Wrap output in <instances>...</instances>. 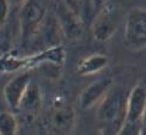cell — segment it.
<instances>
[{
	"label": "cell",
	"mask_w": 146,
	"mask_h": 135,
	"mask_svg": "<svg viewBox=\"0 0 146 135\" xmlns=\"http://www.w3.org/2000/svg\"><path fill=\"white\" fill-rule=\"evenodd\" d=\"M146 114V87L138 84L127 96L125 123L119 135H138Z\"/></svg>",
	"instance_id": "cell-4"
},
{
	"label": "cell",
	"mask_w": 146,
	"mask_h": 135,
	"mask_svg": "<svg viewBox=\"0 0 146 135\" xmlns=\"http://www.w3.org/2000/svg\"><path fill=\"white\" fill-rule=\"evenodd\" d=\"M30 83H31V75H30V72L27 69L25 72H22L19 74L12 77L5 84L3 95L9 108H11L12 110H18L21 99Z\"/></svg>",
	"instance_id": "cell-9"
},
{
	"label": "cell",
	"mask_w": 146,
	"mask_h": 135,
	"mask_svg": "<svg viewBox=\"0 0 146 135\" xmlns=\"http://www.w3.org/2000/svg\"><path fill=\"white\" fill-rule=\"evenodd\" d=\"M56 17L59 26L67 38L74 40L82 35L84 28L83 17L71 10L64 1L56 6Z\"/></svg>",
	"instance_id": "cell-8"
},
{
	"label": "cell",
	"mask_w": 146,
	"mask_h": 135,
	"mask_svg": "<svg viewBox=\"0 0 146 135\" xmlns=\"http://www.w3.org/2000/svg\"><path fill=\"white\" fill-rule=\"evenodd\" d=\"M49 0H27L19 10V28L22 46L25 47L46 19Z\"/></svg>",
	"instance_id": "cell-3"
},
{
	"label": "cell",
	"mask_w": 146,
	"mask_h": 135,
	"mask_svg": "<svg viewBox=\"0 0 146 135\" xmlns=\"http://www.w3.org/2000/svg\"><path fill=\"white\" fill-rule=\"evenodd\" d=\"M42 103H43V98H42L41 87L38 86V84L31 81L22 97L18 110L22 111L27 117L34 118L40 114Z\"/></svg>",
	"instance_id": "cell-11"
},
{
	"label": "cell",
	"mask_w": 146,
	"mask_h": 135,
	"mask_svg": "<svg viewBox=\"0 0 146 135\" xmlns=\"http://www.w3.org/2000/svg\"><path fill=\"white\" fill-rule=\"evenodd\" d=\"M139 135H146V127L143 126L141 129H140V133H139Z\"/></svg>",
	"instance_id": "cell-17"
},
{
	"label": "cell",
	"mask_w": 146,
	"mask_h": 135,
	"mask_svg": "<svg viewBox=\"0 0 146 135\" xmlns=\"http://www.w3.org/2000/svg\"><path fill=\"white\" fill-rule=\"evenodd\" d=\"M9 4L10 9H18L21 10L23 7V5L27 3V0H6Z\"/></svg>",
	"instance_id": "cell-16"
},
{
	"label": "cell",
	"mask_w": 146,
	"mask_h": 135,
	"mask_svg": "<svg viewBox=\"0 0 146 135\" xmlns=\"http://www.w3.org/2000/svg\"><path fill=\"white\" fill-rule=\"evenodd\" d=\"M123 40L133 50L146 48V9L133 7L126 13Z\"/></svg>",
	"instance_id": "cell-5"
},
{
	"label": "cell",
	"mask_w": 146,
	"mask_h": 135,
	"mask_svg": "<svg viewBox=\"0 0 146 135\" xmlns=\"http://www.w3.org/2000/svg\"><path fill=\"white\" fill-rule=\"evenodd\" d=\"M107 4H108V0H91V6H92V13L96 15L97 12H100Z\"/></svg>",
	"instance_id": "cell-15"
},
{
	"label": "cell",
	"mask_w": 146,
	"mask_h": 135,
	"mask_svg": "<svg viewBox=\"0 0 146 135\" xmlns=\"http://www.w3.org/2000/svg\"><path fill=\"white\" fill-rule=\"evenodd\" d=\"M65 60L64 48L60 46H50L37 54L28 56H13L7 55L0 59V71L3 72H17L22 69H30L36 65L50 62L56 66H61Z\"/></svg>",
	"instance_id": "cell-2"
},
{
	"label": "cell",
	"mask_w": 146,
	"mask_h": 135,
	"mask_svg": "<svg viewBox=\"0 0 146 135\" xmlns=\"http://www.w3.org/2000/svg\"><path fill=\"white\" fill-rule=\"evenodd\" d=\"M127 96L125 90L111 87L97 105V120L104 126V135H119L122 129Z\"/></svg>",
	"instance_id": "cell-1"
},
{
	"label": "cell",
	"mask_w": 146,
	"mask_h": 135,
	"mask_svg": "<svg viewBox=\"0 0 146 135\" xmlns=\"http://www.w3.org/2000/svg\"><path fill=\"white\" fill-rule=\"evenodd\" d=\"M9 4L6 0H0V25L5 23L6 18L9 16Z\"/></svg>",
	"instance_id": "cell-14"
},
{
	"label": "cell",
	"mask_w": 146,
	"mask_h": 135,
	"mask_svg": "<svg viewBox=\"0 0 146 135\" xmlns=\"http://www.w3.org/2000/svg\"><path fill=\"white\" fill-rule=\"evenodd\" d=\"M139 133H140V132H139ZM138 135H139V134H138Z\"/></svg>",
	"instance_id": "cell-18"
},
{
	"label": "cell",
	"mask_w": 146,
	"mask_h": 135,
	"mask_svg": "<svg viewBox=\"0 0 146 135\" xmlns=\"http://www.w3.org/2000/svg\"><path fill=\"white\" fill-rule=\"evenodd\" d=\"M119 28L117 10L113 5H106L100 12L94 15L91 32L97 42H107L110 40Z\"/></svg>",
	"instance_id": "cell-6"
},
{
	"label": "cell",
	"mask_w": 146,
	"mask_h": 135,
	"mask_svg": "<svg viewBox=\"0 0 146 135\" xmlns=\"http://www.w3.org/2000/svg\"><path fill=\"white\" fill-rule=\"evenodd\" d=\"M113 87V79L104 77L92 81L86 86L79 96V105L83 110H89L95 105H98L100 102L104 98Z\"/></svg>",
	"instance_id": "cell-10"
},
{
	"label": "cell",
	"mask_w": 146,
	"mask_h": 135,
	"mask_svg": "<svg viewBox=\"0 0 146 135\" xmlns=\"http://www.w3.org/2000/svg\"><path fill=\"white\" fill-rule=\"evenodd\" d=\"M76 110L66 102H56L50 114L49 124L56 135H70L76 126Z\"/></svg>",
	"instance_id": "cell-7"
},
{
	"label": "cell",
	"mask_w": 146,
	"mask_h": 135,
	"mask_svg": "<svg viewBox=\"0 0 146 135\" xmlns=\"http://www.w3.org/2000/svg\"><path fill=\"white\" fill-rule=\"evenodd\" d=\"M19 123L10 111H0V135H17Z\"/></svg>",
	"instance_id": "cell-13"
},
{
	"label": "cell",
	"mask_w": 146,
	"mask_h": 135,
	"mask_svg": "<svg viewBox=\"0 0 146 135\" xmlns=\"http://www.w3.org/2000/svg\"><path fill=\"white\" fill-rule=\"evenodd\" d=\"M108 56L104 54H91L88 55L86 58L80 60V62L78 64L77 72L78 74L89 77L94 75L103 71L108 66Z\"/></svg>",
	"instance_id": "cell-12"
}]
</instances>
